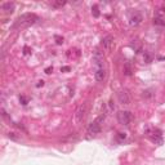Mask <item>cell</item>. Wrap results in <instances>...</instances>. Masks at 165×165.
Listing matches in <instances>:
<instances>
[{"label": "cell", "instance_id": "9", "mask_svg": "<svg viewBox=\"0 0 165 165\" xmlns=\"http://www.w3.org/2000/svg\"><path fill=\"white\" fill-rule=\"evenodd\" d=\"M132 64H130V62H125V64H124V74L127 76H130L132 75Z\"/></svg>", "mask_w": 165, "mask_h": 165}, {"label": "cell", "instance_id": "19", "mask_svg": "<svg viewBox=\"0 0 165 165\" xmlns=\"http://www.w3.org/2000/svg\"><path fill=\"white\" fill-rule=\"evenodd\" d=\"M62 71H70V67H63Z\"/></svg>", "mask_w": 165, "mask_h": 165}, {"label": "cell", "instance_id": "5", "mask_svg": "<svg viewBox=\"0 0 165 165\" xmlns=\"http://www.w3.org/2000/svg\"><path fill=\"white\" fill-rule=\"evenodd\" d=\"M101 132V124L99 123H97V121H93L92 124H89V127H88V133L90 135H97Z\"/></svg>", "mask_w": 165, "mask_h": 165}, {"label": "cell", "instance_id": "7", "mask_svg": "<svg viewBox=\"0 0 165 165\" xmlns=\"http://www.w3.org/2000/svg\"><path fill=\"white\" fill-rule=\"evenodd\" d=\"M141 22H142V16H141V13H138V12H134L133 14L130 16V18H129V23L132 26H138Z\"/></svg>", "mask_w": 165, "mask_h": 165}, {"label": "cell", "instance_id": "3", "mask_svg": "<svg viewBox=\"0 0 165 165\" xmlns=\"http://www.w3.org/2000/svg\"><path fill=\"white\" fill-rule=\"evenodd\" d=\"M132 120V114L129 111H119L118 112V121L121 125H129Z\"/></svg>", "mask_w": 165, "mask_h": 165}, {"label": "cell", "instance_id": "2", "mask_svg": "<svg viewBox=\"0 0 165 165\" xmlns=\"http://www.w3.org/2000/svg\"><path fill=\"white\" fill-rule=\"evenodd\" d=\"M88 108H89V103L88 102H84L83 105H80L77 107L76 112H75V120L77 124H80L84 119L86 118V114H88Z\"/></svg>", "mask_w": 165, "mask_h": 165}, {"label": "cell", "instance_id": "13", "mask_svg": "<svg viewBox=\"0 0 165 165\" xmlns=\"http://www.w3.org/2000/svg\"><path fill=\"white\" fill-rule=\"evenodd\" d=\"M8 137L11 138V140H13V141H17V140H18L17 134H16L14 132H9V133H8Z\"/></svg>", "mask_w": 165, "mask_h": 165}, {"label": "cell", "instance_id": "10", "mask_svg": "<svg viewBox=\"0 0 165 165\" xmlns=\"http://www.w3.org/2000/svg\"><path fill=\"white\" fill-rule=\"evenodd\" d=\"M64 4H66L64 0H58V1H54L53 4H52V6H53V8H62Z\"/></svg>", "mask_w": 165, "mask_h": 165}, {"label": "cell", "instance_id": "4", "mask_svg": "<svg viewBox=\"0 0 165 165\" xmlns=\"http://www.w3.org/2000/svg\"><path fill=\"white\" fill-rule=\"evenodd\" d=\"M118 98H119V102L121 105H129L130 103V97H129L127 90H120L118 93Z\"/></svg>", "mask_w": 165, "mask_h": 165}, {"label": "cell", "instance_id": "1", "mask_svg": "<svg viewBox=\"0 0 165 165\" xmlns=\"http://www.w3.org/2000/svg\"><path fill=\"white\" fill-rule=\"evenodd\" d=\"M36 21H38L36 14H34V13H26V14H22L21 17H18V19L16 21L13 27L14 28H25V27H28V26L34 25Z\"/></svg>", "mask_w": 165, "mask_h": 165}, {"label": "cell", "instance_id": "8", "mask_svg": "<svg viewBox=\"0 0 165 165\" xmlns=\"http://www.w3.org/2000/svg\"><path fill=\"white\" fill-rule=\"evenodd\" d=\"M1 8H3V11H5L6 13H13V12H14L16 5H14V3L8 1V3H4V4L1 5Z\"/></svg>", "mask_w": 165, "mask_h": 165}, {"label": "cell", "instance_id": "15", "mask_svg": "<svg viewBox=\"0 0 165 165\" xmlns=\"http://www.w3.org/2000/svg\"><path fill=\"white\" fill-rule=\"evenodd\" d=\"M118 138H119V141H121V140H125V138H127V135H125V133H119Z\"/></svg>", "mask_w": 165, "mask_h": 165}, {"label": "cell", "instance_id": "17", "mask_svg": "<svg viewBox=\"0 0 165 165\" xmlns=\"http://www.w3.org/2000/svg\"><path fill=\"white\" fill-rule=\"evenodd\" d=\"M52 71H53V69H52V67H48V69L45 70V72H47V74H50Z\"/></svg>", "mask_w": 165, "mask_h": 165}, {"label": "cell", "instance_id": "12", "mask_svg": "<svg viewBox=\"0 0 165 165\" xmlns=\"http://www.w3.org/2000/svg\"><path fill=\"white\" fill-rule=\"evenodd\" d=\"M154 25H157V26H165V22H164L161 18H154Z\"/></svg>", "mask_w": 165, "mask_h": 165}, {"label": "cell", "instance_id": "11", "mask_svg": "<svg viewBox=\"0 0 165 165\" xmlns=\"http://www.w3.org/2000/svg\"><path fill=\"white\" fill-rule=\"evenodd\" d=\"M92 12H93V16H94V17H99V9H98V5H93Z\"/></svg>", "mask_w": 165, "mask_h": 165}, {"label": "cell", "instance_id": "14", "mask_svg": "<svg viewBox=\"0 0 165 165\" xmlns=\"http://www.w3.org/2000/svg\"><path fill=\"white\" fill-rule=\"evenodd\" d=\"M19 101H21L22 105H27V102H28V98H26V97H19Z\"/></svg>", "mask_w": 165, "mask_h": 165}, {"label": "cell", "instance_id": "6", "mask_svg": "<svg viewBox=\"0 0 165 165\" xmlns=\"http://www.w3.org/2000/svg\"><path fill=\"white\" fill-rule=\"evenodd\" d=\"M102 45L106 50H111L112 47H114V38L111 35H107L106 38L102 39Z\"/></svg>", "mask_w": 165, "mask_h": 165}, {"label": "cell", "instance_id": "18", "mask_svg": "<svg viewBox=\"0 0 165 165\" xmlns=\"http://www.w3.org/2000/svg\"><path fill=\"white\" fill-rule=\"evenodd\" d=\"M43 85H44V81H43V80H41V81H39V84H38L36 86H38V88H39V86H43Z\"/></svg>", "mask_w": 165, "mask_h": 165}, {"label": "cell", "instance_id": "16", "mask_svg": "<svg viewBox=\"0 0 165 165\" xmlns=\"http://www.w3.org/2000/svg\"><path fill=\"white\" fill-rule=\"evenodd\" d=\"M56 40H57V44H62V43H63V38L56 36Z\"/></svg>", "mask_w": 165, "mask_h": 165}]
</instances>
